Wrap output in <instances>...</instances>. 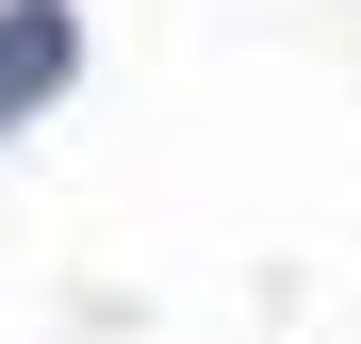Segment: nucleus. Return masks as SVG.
Segmentation results:
<instances>
[{
	"label": "nucleus",
	"mask_w": 361,
	"mask_h": 344,
	"mask_svg": "<svg viewBox=\"0 0 361 344\" xmlns=\"http://www.w3.org/2000/svg\"><path fill=\"white\" fill-rule=\"evenodd\" d=\"M66 66H82V17L66 0H0V132L66 98Z\"/></svg>",
	"instance_id": "f257e3e1"
}]
</instances>
